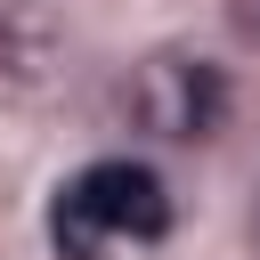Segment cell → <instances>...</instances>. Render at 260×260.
<instances>
[{"label": "cell", "instance_id": "1", "mask_svg": "<svg viewBox=\"0 0 260 260\" xmlns=\"http://www.w3.org/2000/svg\"><path fill=\"white\" fill-rule=\"evenodd\" d=\"M89 219H98V236H162L171 228V195H162V179L146 171V162H130V154H114V162H89L73 187H65Z\"/></svg>", "mask_w": 260, "mask_h": 260}, {"label": "cell", "instance_id": "2", "mask_svg": "<svg viewBox=\"0 0 260 260\" xmlns=\"http://www.w3.org/2000/svg\"><path fill=\"white\" fill-rule=\"evenodd\" d=\"M138 114L162 130V138H211L219 114H228V89L203 57H154L146 81H138Z\"/></svg>", "mask_w": 260, "mask_h": 260}, {"label": "cell", "instance_id": "3", "mask_svg": "<svg viewBox=\"0 0 260 260\" xmlns=\"http://www.w3.org/2000/svg\"><path fill=\"white\" fill-rule=\"evenodd\" d=\"M49 236H57V252H65V260H98V244H106V236H98V219H89L73 195H57V203H49Z\"/></svg>", "mask_w": 260, "mask_h": 260}]
</instances>
